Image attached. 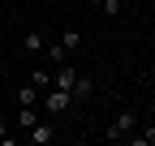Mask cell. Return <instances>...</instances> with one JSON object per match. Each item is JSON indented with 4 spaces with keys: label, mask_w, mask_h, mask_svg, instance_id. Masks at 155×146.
<instances>
[{
    "label": "cell",
    "mask_w": 155,
    "mask_h": 146,
    "mask_svg": "<svg viewBox=\"0 0 155 146\" xmlns=\"http://www.w3.org/2000/svg\"><path fill=\"white\" fill-rule=\"evenodd\" d=\"M30 86L48 90V86H52V73H48V69H35V73H30Z\"/></svg>",
    "instance_id": "9"
},
{
    "label": "cell",
    "mask_w": 155,
    "mask_h": 146,
    "mask_svg": "<svg viewBox=\"0 0 155 146\" xmlns=\"http://www.w3.org/2000/svg\"><path fill=\"white\" fill-rule=\"evenodd\" d=\"M17 99H22V103H39V86H30V82H26L22 90H17Z\"/></svg>",
    "instance_id": "11"
},
{
    "label": "cell",
    "mask_w": 155,
    "mask_h": 146,
    "mask_svg": "<svg viewBox=\"0 0 155 146\" xmlns=\"http://www.w3.org/2000/svg\"><path fill=\"white\" fill-rule=\"evenodd\" d=\"M99 9H104L108 17H116V13H121V0H104V5H99Z\"/></svg>",
    "instance_id": "13"
},
{
    "label": "cell",
    "mask_w": 155,
    "mask_h": 146,
    "mask_svg": "<svg viewBox=\"0 0 155 146\" xmlns=\"http://www.w3.org/2000/svg\"><path fill=\"white\" fill-rule=\"evenodd\" d=\"M125 138H129V146H155V125H142V129H138V133H134V129H129Z\"/></svg>",
    "instance_id": "6"
},
{
    "label": "cell",
    "mask_w": 155,
    "mask_h": 146,
    "mask_svg": "<svg viewBox=\"0 0 155 146\" xmlns=\"http://www.w3.org/2000/svg\"><path fill=\"white\" fill-rule=\"evenodd\" d=\"M26 52H43V34L39 30H26Z\"/></svg>",
    "instance_id": "10"
},
{
    "label": "cell",
    "mask_w": 155,
    "mask_h": 146,
    "mask_svg": "<svg viewBox=\"0 0 155 146\" xmlns=\"http://www.w3.org/2000/svg\"><path fill=\"white\" fill-rule=\"evenodd\" d=\"M61 47H65L69 56H73V52L82 47V34H78V30H65V34H61Z\"/></svg>",
    "instance_id": "8"
},
{
    "label": "cell",
    "mask_w": 155,
    "mask_h": 146,
    "mask_svg": "<svg viewBox=\"0 0 155 146\" xmlns=\"http://www.w3.org/2000/svg\"><path fill=\"white\" fill-rule=\"evenodd\" d=\"M0 142H13V133H9V129H5V125H0Z\"/></svg>",
    "instance_id": "14"
},
{
    "label": "cell",
    "mask_w": 155,
    "mask_h": 146,
    "mask_svg": "<svg viewBox=\"0 0 155 146\" xmlns=\"http://www.w3.org/2000/svg\"><path fill=\"white\" fill-rule=\"evenodd\" d=\"M39 120H43V116H39L35 103H22V107H17V125H22V133L30 129V125H39Z\"/></svg>",
    "instance_id": "5"
},
{
    "label": "cell",
    "mask_w": 155,
    "mask_h": 146,
    "mask_svg": "<svg viewBox=\"0 0 155 146\" xmlns=\"http://www.w3.org/2000/svg\"><path fill=\"white\" fill-rule=\"evenodd\" d=\"M39 99H43V116H61L65 107L73 103V95L61 90V86H48V95H39Z\"/></svg>",
    "instance_id": "1"
},
{
    "label": "cell",
    "mask_w": 155,
    "mask_h": 146,
    "mask_svg": "<svg viewBox=\"0 0 155 146\" xmlns=\"http://www.w3.org/2000/svg\"><path fill=\"white\" fill-rule=\"evenodd\" d=\"M73 78H78V65H69V60H65L61 69L52 73V86H61V90H73Z\"/></svg>",
    "instance_id": "4"
},
{
    "label": "cell",
    "mask_w": 155,
    "mask_h": 146,
    "mask_svg": "<svg viewBox=\"0 0 155 146\" xmlns=\"http://www.w3.org/2000/svg\"><path fill=\"white\" fill-rule=\"evenodd\" d=\"M129 129H138V116H134V112H121V116H116V120L108 125V129H104L99 138H104V142H121Z\"/></svg>",
    "instance_id": "2"
},
{
    "label": "cell",
    "mask_w": 155,
    "mask_h": 146,
    "mask_svg": "<svg viewBox=\"0 0 155 146\" xmlns=\"http://www.w3.org/2000/svg\"><path fill=\"white\" fill-rule=\"evenodd\" d=\"M48 60H52V65H65V60H69V52L56 43V47H48Z\"/></svg>",
    "instance_id": "12"
},
{
    "label": "cell",
    "mask_w": 155,
    "mask_h": 146,
    "mask_svg": "<svg viewBox=\"0 0 155 146\" xmlns=\"http://www.w3.org/2000/svg\"><path fill=\"white\" fill-rule=\"evenodd\" d=\"M69 95H73V103H78V99H91V95H95V82L78 73V78H73V90H69Z\"/></svg>",
    "instance_id": "7"
},
{
    "label": "cell",
    "mask_w": 155,
    "mask_h": 146,
    "mask_svg": "<svg viewBox=\"0 0 155 146\" xmlns=\"http://www.w3.org/2000/svg\"><path fill=\"white\" fill-rule=\"evenodd\" d=\"M52 138H56V125H52V116H43L39 125H30V129H26V142H35V146H48Z\"/></svg>",
    "instance_id": "3"
},
{
    "label": "cell",
    "mask_w": 155,
    "mask_h": 146,
    "mask_svg": "<svg viewBox=\"0 0 155 146\" xmlns=\"http://www.w3.org/2000/svg\"><path fill=\"white\" fill-rule=\"evenodd\" d=\"M86 5H91V9H95V5H104V0H86Z\"/></svg>",
    "instance_id": "15"
}]
</instances>
